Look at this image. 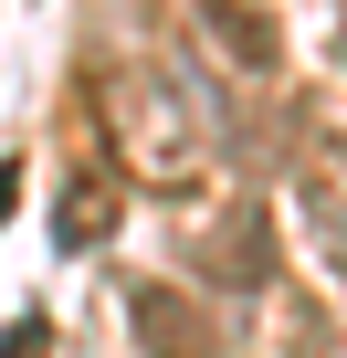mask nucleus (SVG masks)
<instances>
[{
  "mask_svg": "<svg viewBox=\"0 0 347 358\" xmlns=\"http://www.w3.org/2000/svg\"><path fill=\"white\" fill-rule=\"evenodd\" d=\"M126 327H137L147 358H221L211 306H200L190 285H168V274H137V285H126Z\"/></svg>",
  "mask_w": 347,
  "mask_h": 358,
  "instance_id": "obj_1",
  "label": "nucleus"
},
{
  "mask_svg": "<svg viewBox=\"0 0 347 358\" xmlns=\"http://www.w3.org/2000/svg\"><path fill=\"white\" fill-rule=\"evenodd\" d=\"M116 127H126V148H137V179H158V190H179V179L200 169V137H179V127H168V85L116 95Z\"/></svg>",
  "mask_w": 347,
  "mask_h": 358,
  "instance_id": "obj_2",
  "label": "nucleus"
},
{
  "mask_svg": "<svg viewBox=\"0 0 347 358\" xmlns=\"http://www.w3.org/2000/svg\"><path fill=\"white\" fill-rule=\"evenodd\" d=\"M200 32L232 74H274L284 64V22H274V0H200Z\"/></svg>",
  "mask_w": 347,
  "mask_h": 358,
  "instance_id": "obj_3",
  "label": "nucleus"
},
{
  "mask_svg": "<svg viewBox=\"0 0 347 358\" xmlns=\"http://www.w3.org/2000/svg\"><path fill=\"white\" fill-rule=\"evenodd\" d=\"M295 190H305V232H316V253L347 274V148H337V137H305V179H295Z\"/></svg>",
  "mask_w": 347,
  "mask_h": 358,
  "instance_id": "obj_4",
  "label": "nucleus"
},
{
  "mask_svg": "<svg viewBox=\"0 0 347 358\" xmlns=\"http://www.w3.org/2000/svg\"><path fill=\"white\" fill-rule=\"evenodd\" d=\"M105 222H116V179H64V201H53V243H105Z\"/></svg>",
  "mask_w": 347,
  "mask_h": 358,
  "instance_id": "obj_5",
  "label": "nucleus"
},
{
  "mask_svg": "<svg viewBox=\"0 0 347 358\" xmlns=\"http://www.w3.org/2000/svg\"><path fill=\"white\" fill-rule=\"evenodd\" d=\"M284 358H347V348L326 337V316H316V306H295V348H284Z\"/></svg>",
  "mask_w": 347,
  "mask_h": 358,
  "instance_id": "obj_6",
  "label": "nucleus"
},
{
  "mask_svg": "<svg viewBox=\"0 0 347 358\" xmlns=\"http://www.w3.org/2000/svg\"><path fill=\"white\" fill-rule=\"evenodd\" d=\"M11 358H43V316H22V327H11Z\"/></svg>",
  "mask_w": 347,
  "mask_h": 358,
  "instance_id": "obj_7",
  "label": "nucleus"
}]
</instances>
